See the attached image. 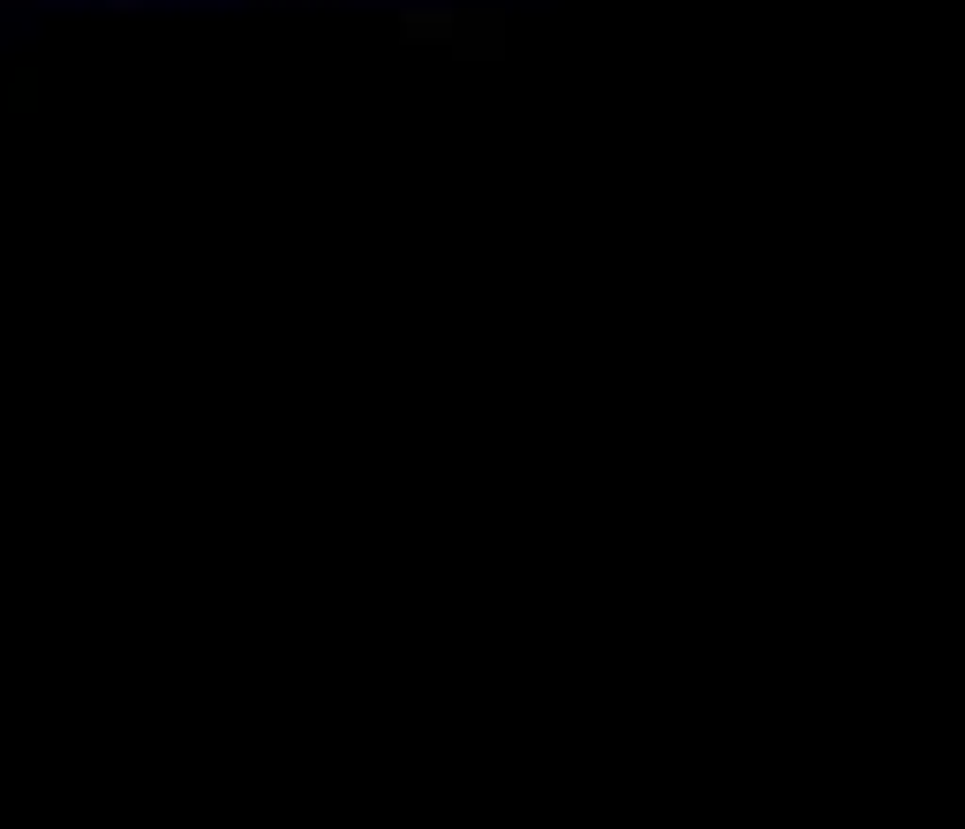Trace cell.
Segmentation results:
<instances>
[{
    "instance_id": "6da1fadb",
    "label": "cell",
    "mask_w": 965,
    "mask_h": 829,
    "mask_svg": "<svg viewBox=\"0 0 965 829\" xmlns=\"http://www.w3.org/2000/svg\"><path fill=\"white\" fill-rule=\"evenodd\" d=\"M8 106H15V114H31V106H39V76H31V69L8 83Z\"/></svg>"
}]
</instances>
